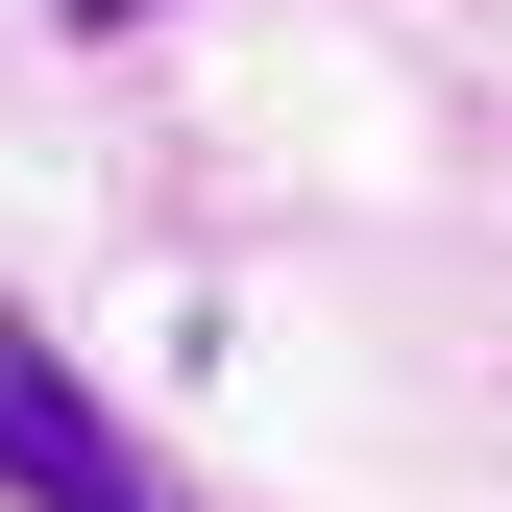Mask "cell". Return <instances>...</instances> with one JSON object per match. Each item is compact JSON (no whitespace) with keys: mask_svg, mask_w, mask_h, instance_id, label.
I'll return each instance as SVG.
<instances>
[{"mask_svg":"<svg viewBox=\"0 0 512 512\" xmlns=\"http://www.w3.org/2000/svg\"><path fill=\"white\" fill-rule=\"evenodd\" d=\"M0 512H196V488L147 464V439H122V391H98L74 342H49L25 293H0Z\"/></svg>","mask_w":512,"mask_h":512,"instance_id":"cell-1","label":"cell"},{"mask_svg":"<svg viewBox=\"0 0 512 512\" xmlns=\"http://www.w3.org/2000/svg\"><path fill=\"white\" fill-rule=\"evenodd\" d=\"M49 25H74V49H122V25H171V0H49Z\"/></svg>","mask_w":512,"mask_h":512,"instance_id":"cell-2","label":"cell"}]
</instances>
